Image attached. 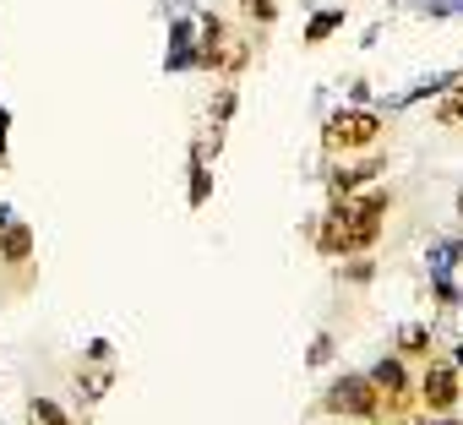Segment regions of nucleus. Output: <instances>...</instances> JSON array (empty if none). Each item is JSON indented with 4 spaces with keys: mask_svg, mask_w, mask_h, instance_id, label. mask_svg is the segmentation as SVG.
I'll list each match as a JSON object with an SVG mask.
<instances>
[{
    "mask_svg": "<svg viewBox=\"0 0 463 425\" xmlns=\"http://www.w3.org/2000/svg\"><path fill=\"white\" fill-rule=\"evenodd\" d=\"M458 219H463V191H458Z\"/></svg>",
    "mask_w": 463,
    "mask_h": 425,
    "instance_id": "obj_16",
    "label": "nucleus"
},
{
    "mask_svg": "<svg viewBox=\"0 0 463 425\" xmlns=\"http://www.w3.org/2000/svg\"><path fill=\"white\" fill-rule=\"evenodd\" d=\"M382 142V115L376 109H338V115H327V126H322V147L327 153H365V147H376Z\"/></svg>",
    "mask_w": 463,
    "mask_h": 425,
    "instance_id": "obj_2",
    "label": "nucleus"
},
{
    "mask_svg": "<svg viewBox=\"0 0 463 425\" xmlns=\"http://www.w3.org/2000/svg\"><path fill=\"white\" fill-rule=\"evenodd\" d=\"M382 175V158H365V164H344V169H333L327 175V191H333V202L338 196H349V191H360L365 180H376Z\"/></svg>",
    "mask_w": 463,
    "mask_h": 425,
    "instance_id": "obj_7",
    "label": "nucleus"
},
{
    "mask_svg": "<svg viewBox=\"0 0 463 425\" xmlns=\"http://www.w3.org/2000/svg\"><path fill=\"white\" fill-rule=\"evenodd\" d=\"M436 425H452V420H436Z\"/></svg>",
    "mask_w": 463,
    "mask_h": 425,
    "instance_id": "obj_17",
    "label": "nucleus"
},
{
    "mask_svg": "<svg viewBox=\"0 0 463 425\" xmlns=\"http://www.w3.org/2000/svg\"><path fill=\"white\" fill-rule=\"evenodd\" d=\"M207 71H246L251 66V44L241 33H223L218 23H207V39H202V55H196Z\"/></svg>",
    "mask_w": 463,
    "mask_h": 425,
    "instance_id": "obj_4",
    "label": "nucleus"
},
{
    "mask_svg": "<svg viewBox=\"0 0 463 425\" xmlns=\"http://www.w3.org/2000/svg\"><path fill=\"white\" fill-rule=\"evenodd\" d=\"M344 28V12H322V17H311V28H306V44H322V39H333Z\"/></svg>",
    "mask_w": 463,
    "mask_h": 425,
    "instance_id": "obj_8",
    "label": "nucleus"
},
{
    "mask_svg": "<svg viewBox=\"0 0 463 425\" xmlns=\"http://www.w3.org/2000/svg\"><path fill=\"white\" fill-rule=\"evenodd\" d=\"M28 420H33V425H71V420L61 414V403H50V398H33V403H28Z\"/></svg>",
    "mask_w": 463,
    "mask_h": 425,
    "instance_id": "obj_10",
    "label": "nucleus"
},
{
    "mask_svg": "<svg viewBox=\"0 0 463 425\" xmlns=\"http://www.w3.org/2000/svg\"><path fill=\"white\" fill-rule=\"evenodd\" d=\"M392 207V191L387 185H371V191H349L327 207V219L311 224V241L322 257H360L382 241V219Z\"/></svg>",
    "mask_w": 463,
    "mask_h": 425,
    "instance_id": "obj_1",
    "label": "nucleus"
},
{
    "mask_svg": "<svg viewBox=\"0 0 463 425\" xmlns=\"http://www.w3.org/2000/svg\"><path fill=\"white\" fill-rule=\"evenodd\" d=\"M398 344H403V354H425V349H430V333H425V327H403Z\"/></svg>",
    "mask_w": 463,
    "mask_h": 425,
    "instance_id": "obj_12",
    "label": "nucleus"
},
{
    "mask_svg": "<svg viewBox=\"0 0 463 425\" xmlns=\"http://www.w3.org/2000/svg\"><path fill=\"white\" fill-rule=\"evenodd\" d=\"M322 414H344V420H376L382 403H376V387L371 376H338L327 392H322Z\"/></svg>",
    "mask_w": 463,
    "mask_h": 425,
    "instance_id": "obj_3",
    "label": "nucleus"
},
{
    "mask_svg": "<svg viewBox=\"0 0 463 425\" xmlns=\"http://www.w3.org/2000/svg\"><path fill=\"white\" fill-rule=\"evenodd\" d=\"M436 120H441V126H458V120H463V88H452V93L436 104Z\"/></svg>",
    "mask_w": 463,
    "mask_h": 425,
    "instance_id": "obj_11",
    "label": "nucleus"
},
{
    "mask_svg": "<svg viewBox=\"0 0 463 425\" xmlns=\"http://www.w3.org/2000/svg\"><path fill=\"white\" fill-rule=\"evenodd\" d=\"M191 202H196V207L207 202V164H202V158L191 164Z\"/></svg>",
    "mask_w": 463,
    "mask_h": 425,
    "instance_id": "obj_13",
    "label": "nucleus"
},
{
    "mask_svg": "<svg viewBox=\"0 0 463 425\" xmlns=\"http://www.w3.org/2000/svg\"><path fill=\"white\" fill-rule=\"evenodd\" d=\"M0 262L6 268H28L33 262V230L23 219H12V212L0 219Z\"/></svg>",
    "mask_w": 463,
    "mask_h": 425,
    "instance_id": "obj_6",
    "label": "nucleus"
},
{
    "mask_svg": "<svg viewBox=\"0 0 463 425\" xmlns=\"http://www.w3.org/2000/svg\"><path fill=\"white\" fill-rule=\"evenodd\" d=\"M458 392H463V376L447 365V360H430V371L420 376V403L430 414H452L458 409Z\"/></svg>",
    "mask_w": 463,
    "mask_h": 425,
    "instance_id": "obj_5",
    "label": "nucleus"
},
{
    "mask_svg": "<svg viewBox=\"0 0 463 425\" xmlns=\"http://www.w3.org/2000/svg\"><path fill=\"white\" fill-rule=\"evenodd\" d=\"M327 354H333V344H327V338H317V344H311V365H322Z\"/></svg>",
    "mask_w": 463,
    "mask_h": 425,
    "instance_id": "obj_14",
    "label": "nucleus"
},
{
    "mask_svg": "<svg viewBox=\"0 0 463 425\" xmlns=\"http://www.w3.org/2000/svg\"><path fill=\"white\" fill-rule=\"evenodd\" d=\"M241 17L257 23V28H273L279 23V6H273V0H241Z\"/></svg>",
    "mask_w": 463,
    "mask_h": 425,
    "instance_id": "obj_9",
    "label": "nucleus"
},
{
    "mask_svg": "<svg viewBox=\"0 0 463 425\" xmlns=\"http://www.w3.org/2000/svg\"><path fill=\"white\" fill-rule=\"evenodd\" d=\"M6 126L12 120H6V109H0V164H6Z\"/></svg>",
    "mask_w": 463,
    "mask_h": 425,
    "instance_id": "obj_15",
    "label": "nucleus"
}]
</instances>
